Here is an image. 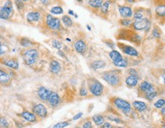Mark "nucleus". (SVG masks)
Wrapping results in <instances>:
<instances>
[{
  "mask_svg": "<svg viewBox=\"0 0 165 128\" xmlns=\"http://www.w3.org/2000/svg\"><path fill=\"white\" fill-rule=\"evenodd\" d=\"M118 9L120 15L123 18H130L133 15V9L131 8V7L127 6V5H123V6H119Z\"/></svg>",
  "mask_w": 165,
  "mask_h": 128,
  "instance_id": "nucleus-11",
  "label": "nucleus"
},
{
  "mask_svg": "<svg viewBox=\"0 0 165 128\" xmlns=\"http://www.w3.org/2000/svg\"><path fill=\"white\" fill-rule=\"evenodd\" d=\"M87 2L91 8H97L101 6L104 1H102V0H90V1H87Z\"/></svg>",
  "mask_w": 165,
  "mask_h": 128,
  "instance_id": "nucleus-25",
  "label": "nucleus"
},
{
  "mask_svg": "<svg viewBox=\"0 0 165 128\" xmlns=\"http://www.w3.org/2000/svg\"><path fill=\"white\" fill-rule=\"evenodd\" d=\"M155 12L157 14V16L159 17H164L165 15V5H160L156 8Z\"/></svg>",
  "mask_w": 165,
  "mask_h": 128,
  "instance_id": "nucleus-28",
  "label": "nucleus"
},
{
  "mask_svg": "<svg viewBox=\"0 0 165 128\" xmlns=\"http://www.w3.org/2000/svg\"><path fill=\"white\" fill-rule=\"evenodd\" d=\"M113 103L115 105L116 108L121 110L126 114H130L131 112V105H130V102L124 100V99L115 98H113Z\"/></svg>",
  "mask_w": 165,
  "mask_h": 128,
  "instance_id": "nucleus-3",
  "label": "nucleus"
},
{
  "mask_svg": "<svg viewBox=\"0 0 165 128\" xmlns=\"http://www.w3.org/2000/svg\"><path fill=\"white\" fill-rule=\"evenodd\" d=\"M139 91L144 93L145 95L155 91V90H154V86H153L151 83H150L149 82L147 81L142 82V83H140V85H139Z\"/></svg>",
  "mask_w": 165,
  "mask_h": 128,
  "instance_id": "nucleus-9",
  "label": "nucleus"
},
{
  "mask_svg": "<svg viewBox=\"0 0 165 128\" xmlns=\"http://www.w3.org/2000/svg\"><path fill=\"white\" fill-rule=\"evenodd\" d=\"M33 111L36 115H37L38 117H41V118H44L47 117V108L42 104H38L34 106L33 108Z\"/></svg>",
  "mask_w": 165,
  "mask_h": 128,
  "instance_id": "nucleus-10",
  "label": "nucleus"
},
{
  "mask_svg": "<svg viewBox=\"0 0 165 128\" xmlns=\"http://www.w3.org/2000/svg\"><path fill=\"white\" fill-rule=\"evenodd\" d=\"M0 126L2 128H8V122L7 120L3 117L0 118Z\"/></svg>",
  "mask_w": 165,
  "mask_h": 128,
  "instance_id": "nucleus-37",
  "label": "nucleus"
},
{
  "mask_svg": "<svg viewBox=\"0 0 165 128\" xmlns=\"http://www.w3.org/2000/svg\"><path fill=\"white\" fill-rule=\"evenodd\" d=\"M106 67V62L104 60H96L91 63V67L93 70H100V69L104 68Z\"/></svg>",
  "mask_w": 165,
  "mask_h": 128,
  "instance_id": "nucleus-22",
  "label": "nucleus"
},
{
  "mask_svg": "<svg viewBox=\"0 0 165 128\" xmlns=\"http://www.w3.org/2000/svg\"><path fill=\"white\" fill-rule=\"evenodd\" d=\"M75 50L80 54H84L87 50V45L83 40H78L74 44Z\"/></svg>",
  "mask_w": 165,
  "mask_h": 128,
  "instance_id": "nucleus-12",
  "label": "nucleus"
},
{
  "mask_svg": "<svg viewBox=\"0 0 165 128\" xmlns=\"http://www.w3.org/2000/svg\"><path fill=\"white\" fill-rule=\"evenodd\" d=\"M161 112H162V114H163V115H164V114H165V108H164V107L162 108Z\"/></svg>",
  "mask_w": 165,
  "mask_h": 128,
  "instance_id": "nucleus-49",
  "label": "nucleus"
},
{
  "mask_svg": "<svg viewBox=\"0 0 165 128\" xmlns=\"http://www.w3.org/2000/svg\"><path fill=\"white\" fill-rule=\"evenodd\" d=\"M62 21H63L64 25H66L68 28H70V27H72L73 25V21L69 15H64V16H63Z\"/></svg>",
  "mask_w": 165,
  "mask_h": 128,
  "instance_id": "nucleus-27",
  "label": "nucleus"
},
{
  "mask_svg": "<svg viewBox=\"0 0 165 128\" xmlns=\"http://www.w3.org/2000/svg\"><path fill=\"white\" fill-rule=\"evenodd\" d=\"M38 57V52L35 49H29L25 50L23 54V60L27 65H33L37 60Z\"/></svg>",
  "mask_w": 165,
  "mask_h": 128,
  "instance_id": "nucleus-4",
  "label": "nucleus"
},
{
  "mask_svg": "<svg viewBox=\"0 0 165 128\" xmlns=\"http://www.w3.org/2000/svg\"><path fill=\"white\" fill-rule=\"evenodd\" d=\"M157 95V92L154 91V92H152L148 93V94L145 95V98L148 101H153L156 98Z\"/></svg>",
  "mask_w": 165,
  "mask_h": 128,
  "instance_id": "nucleus-33",
  "label": "nucleus"
},
{
  "mask_svg": "<svg viewBox=\"0 0 165 128\" xmlns=\"http://www.w3.org/2000/svg\"><path fill=\"white\" fill-rule=\"evenodd\" d=\"M120 24L123 27H128L133 24V21L130 18H123L120 20Z\"/></svg>",
  "mask_w": 165,
  "mask_h": 128,
  "instance_id": "nucleus-32",
  "label": "nucleus"
},
{
  "mask_svg": "<svg viewBox=\"0 0 165 128\" xmlns=\"http://www.w3.org/2000/svg\"><path fill=\"white\" fill-rule=\"evenodd\" d=\"M20 44H21L23 47H30V46L32 45V42H31V41H29L28 39H27V38H23V39H21V41H20Z\"/></svg>",
  "mask_w": 165,
  "mask_h": 128,
  "instance_id": "nucleus-36",
  "label": "nucleus"
},
{
  "mask_svg": "<svg viewBox=\"0 0 165 128\" xmlns=\"http://www.w3.org/2000/svg\"><path fill=\"white\" fill-rule=\"evenodd\" d=\"M109 57L113 60V62H118L123 60L121 54L117 50H112L111 52H110V54H109Z\"/></svg>",
  "mask_w": 165,
  "mask_h": 128,
  "instance_id": "nucleus-23",
  "label": "nucleus"
},
{
  "mask_svg": "<svg viewBox=\"0 0 165 128\" xmlns=\"http://www.w3.org/2000/svg\"><path fill=\"white\" fill-rule=\"evenodd\" d=\"M41 18V15L39 11H31L27 15V20L28 22L32 23L38 21Z\"/></svg>",
  "mask_w": 165,
  "mask_h": 128,
  "instance_id": "nucleus-15",
  "label": "nucleus"
},
{
  "mask_svg": "<svg viewBox=\"0 0 165 128\" xmlns=\"http://www.w3.org/2000/svg\"><path fill=\"white\" fill-rule=\"evenodd\" d=\"M139 83V78L137 76H130L126 79V84L129 86V87H136Z\"/></svg>",
  "mask_w": 165,
  "mask_h": 128,
  "instance_id": "nucleus-16",
  "label": "nucleus"
},
{
  "mask_svg": "<svg viewBox=\"0 0 165 128\" xmlns=\"http://www.w3.org/2000/svg\"><path fill=\"white\" fill-rule=\"evenodd\" d=\"M151 21L148 18H143L141 20H136L133 22V27L136 31H143L150 27Z\"/></svg>",
  "mask_w": 165,
  "mask_h": 128,
  "instance_id": "nucleus-6",
  "label": "nucleus"
},
{
  "mask_svg": "<svg viewBox=\"0 0 165 128\" xmlns=\"http://www.w3.org/2000/svg\"><path fill=\"white\" fill-rule=\"evenodd\" d=\"M62 54L61 51H59V54ZM62 56H63V57H66L65 54H62Z\"/></svg>",
  "mask_w": 165,
  "mask_h": 128,
  "instance_id": "nucleus-50",
  "label": "nucleus"
},
{
  "mask_svg": "<svg viewBox=\"0 0 165 128\" xmlns=\"http://www.w3.org/2000/svg\"><path fill=\"white\" fill-rule=\"evenodd\" d=\"M15 5H16L17 8L18 10H21L24 6V4L22 1H15Z\"/></svg>",
  "mask_w": 165,
  "mask_h": 128,
  "instance_id": "nucleus-40",
  "label": "nucleus"
},
{
  "mask_svg": "<svg viewBox=\"0 0 165 128\" xmlns=\"http://www.w3.org/2000/svg\"><path fill=\"white\" fill-rule=\"evenodd\" d=\"M1 62L3 63L4 65L7 66L9 68L14 69V70H17L18 68V61L14 58H4Z\"/></svg>",
  "mask_w": 165,
  "mask_h": 128,
  "instance_id": "nucleus-14",
  "label": "nucleus"
},
{
  "mask_svg": "<svg viewBox=\"0 0 165 128\" xmlns=\"http://www.w3.org/2000/svg\"><path fill=\"white\" fill-rule=\"evenodd\" d=\"M153 35L155 37H160V36H161V32L159 31L157 28H154V29L153 30Z\"/></svg>",
  "mask_w": 165,
  "mask_h": 128,
  "instance_id": "nucleus-42",
  "label": "nucleus"
},
{
  "mask_svg": "<svg viewBox=\"0 0 165 128\" xmlns=\"http://www.w3.org/2000/svg\"><path fill=\"white\" fill-rule=\"evenodd\" d=\"M117 128H123V127H122V126H119V127H117Z\"/></svg>",
  "mask_w": 165,
  "mask_h": 128,
  "instance_id": "nucleus-52",
  "label": "nucleus"
},
{
  "mask_svg": "<svg viewBox=\"0 0 165 128\" xmlns=\"http://www.w3.org/2000/svg\"><path fill=\"white\" fill-rule=\"evenodd\" d=\"M82 116H83V113H82V112H79V113L76 114L75 115L74 117H73L72 120H78V119H80V118H81V117H82Z\"/></svg>",
  "mask_w": 165,
  "mask_h": 128,
  "instance_id": "nucleus-44",
  "label": "nucleus"
},
{
  "mask_svg": "<svg viewBox=\"0 0 165 128\" xmlns=\"http://www.w3.org/2000/svg\"><path fill=\"white\" fill-rule=\"evenodd\" d=\"M87 95V90L85 87H81L80 89V95L81 96H86Z\"/></svg>",
  "mask_w": 165,
  "mask_h": 128,
  "instance_id": "nucleus-41",
  "label": "nucleus"
},
{
  "mask_svg": "<svg viewBox=\"0 0 165 128\" xmlns=\"http://www.w3.org/2000/svg\"><path fill=\"white\" fill-rule=\"evenodd\" d=\"M110 2H108V1H106V2H103L102 5H101V6L100 7V11H101L103 14H104V15H106V14L108 12L109 7H110Z\"/></svg>",
  "mask_w": 165,
  "mask_h": 128,
  "instance_id": "nucleus-30",
  "label": "nucleus"
},
{
  "mask_svg": "<svg viewBox=\"0 0 165 128\" xmlns=\"http://www.w3.org/2000/svg\"><path fill=\"white\" fill-rule=\"evenodd\" d=\"M50 12L53 15H60L63 13V9L60 6H54L50 9Z\"/></svg>",
  "mask_w": 165,
  "mask_h": 128,
  "instance_id": "nucleus-31",
  "label": "nucleus"
},
{
  "mask_svg": "<svg viewBox=\"0 0 165 128\" xmlns=\"http://www.w3.org/2000/svg\"><path fill=\"white\" fill-rule=\"evenodd\" d=\"M21 116L24 119L28 122H35L37 120V117H36L34 114L31 113L29 111H24L21 114Z\"/></svg>",
  "mask_w": 165,
  "mask_h": 128,
  "instance_id": "nucleus-21",
  "label": "nucleus"
},
{
  "mask_svg": "<svg viewBox=\"0 0 165 128\" xmlns=\"http://www.w3.org/2000/svg\"><path fill=\"white\" fill-rule=\"evenodd\" d=\"M12 12H13L12 4L11 2L8 1L3 7L0 8V18L5 20L8 19L12 15Z\"/></svg>",
  "mask_w": 165,
  "mask_h": 128,
  "instance_id": "nucleus-5",
  "label": "nucleus"
},
{
  "mask_svg": "<svg viewBox=\"0 0 165 128\" xmlns=\"http://www.w3.org/2000/svg\"><path fill=\"white\" fill-rule=\"evenodd\" d=\"M100 128H114V127H113V126L111 124V123H108V122H106V123H104V124L101 125Z\"/></svg>",
  "mask_w": 165,
  "mask_h": 128,
  "instance_id": "nucleus-45",
  "label": "nucleus"
},
{
  "mask_svg": "<svg viewBox=\"0 0 165 128\" xmlns=\"http://www.w3.org/2000/svg\"><path fill=\"white\" fill-rule=\"evenodd\" d=\"M119 71L114 70L105 72L102 75L103 80L113 87H117V86H120L122 83V79Z\"/></svg>",
  "mask_w": 165,
  "mask_h": 128,
  "instance_id": "nucleus-1",
  "label": "nucleus"
},
{
  "mask_svg": "<svg viewBox=\"0 0 165 128\" xmlns=\"http://www.w3.org/2000/svg\"><path fill=\"white\" fill-rule=\"evenodd\" d=\"M69 14L70 15H75V14H74V12H73L72 10H69Z\"/></svg>",
  "mask_w": 165,
  "mask_h": 128,
  "instance_id": "nucleus-48",
  "label": "nucleus"
},
{
  "mask_svg": "<svg viewBox=\"0 0 165 128\" xmlns=\"http://www.w3.org/2000/svg\"><path fill=\"white\" fill-rule=\"evenodd\" d=\"M75 128H81V127H78V126H77V127H75Z\"/></svg>",
  "mask_w": 165,
  "mask_h": 128,
  "instance_id": "nucleus-54",
  "label": "nucleus"
},
{
  "mask_svg": "<svg viewBox=\"0 0 165 128\" xmlns=\"http://www.w3.org/2000/svg\"><path fill=\"white\" fill-rule=\"evenodd\" d=\"M118 46L120 48V50H121L125 54L132 56V57H139V54L137 51V50H136L134 47H131V46L125 45V44H121V43H118Z\"/></svg>",
  "mask_w": 165,
  "mask_h": 128,
  "instance_id": "nucleus-8",
  "label": "nucleus"
},
{
  "mask_svg": "<svg viewBox=\"0 0 165 128\" xmlns=\"http://www.w3.org/2000/svg\"><path fill=\"white\" fill-rule=\"evenodd\" d=\"M50 70L52 73L57 74L61 70V65L57 60H52L50 64Z\"/></svg>",
  "mask_w": 165,
  "mask_h": 128,
  "instance_id": "nucleus-18",
  "label": "nucleus"
},
{
  "mask_svg": "<svg viewBox=\"0 0 165 128\" xmlns=\"http://www.w3.org/2000/svg\"><path fill=\"white\" fill-rule=\"evenodd\" d=\"M87 86L89 91L94 96H100L104 92V86L94 78H90L87 80Z\"/></svg>",
  "mask_w": 165,
  "mask_h": 128,
  "instance_id": "nucleus-2",
  "label": "nucleus"
},
{
  "mask_svg": "<svg viewBox=\"0 0 165 128\" xmlns=\"http://www.w3.org/2000/svg\"><path fill=\"white\" fill-rule=\"evenodd\" d=\"M128 2H130V3H133V2H135V1H127Z\"/></svg>",
  "mask_w": 165,
  "mask_h": 128,
  "instance_id": "nucleus-51",
  "label": "nucleus"
},
{
  "mask_svg": "<svg viewBox=\"0 0 165 128\" xmlns=\"http://www.w3.org/2000/svg\"><path fill=\"white\" fill-rule=\"evenodd\" d=\"M69 125V123L68 121H63L55 124L53 126V128H64L68 126Z\"/></svg>",
  "mask_w": 165,
  "mask_h": 128,
  "instance_id": "nucleus-35",
  "label": "nucleus"
},
{
  "mask_svg": "<svg viewBox=\"0 0 165 128\" xmlns=\"http://www.w3.org/2000/svg\"><path fill=\"white\" fill-rule=\"evenodd\" d=\"M145 10H136L134 12V15H133V17L136 20H141L145 18Z\"/></svg>",
  "mask_w": 165,
  "mask_h": 128,
  "instance_id": "nucleus-26",
  "label": "nucleus"
},
{
  "mask_svg": "<svg viewBox=\"0 0 165 128\" xmlns=\"http://www.w3.org/2000/svg\"><path fill=\"white\" fill-rule=\"evenodd\" d=\"M83 128H93L92 124H91V121L89 120H87V121L84 122L83 123Z\"/></svg>",
  "mask_w": 165,
  "mask_h": 128,
  "instance_id": "nucleus-43",
  "label": "nucleus"
},
{
  "mask_svg": "<svg viewBox=\"0 0 165 128\" xmlns=\"http://www.w3.org/2000/svg\"><path fill=\"white\" fill-rule=\"evenodd\" d=\"M52 92L51 91H50L49 89H47V88L44 87V86H41L38 89V91H37V94L39 96L40 98L43 101H47L49 98V96H50V93Z\"/></svg>",
  "mask_w": 165,
  "mask_h": 128,
  "instance_id": "nucleus-13",
  "label": "nucleus"
},
{
  "mask_svg": "<svg viewBox=\"0 0 165 128\" xmlns=\"http://www.w3.org/2000/svg\"><path fill=\"white\" fill-rule=\"evenodd\" d=\"M129 73H130V75H132V76H137V71L133 70V69L129 70Z\"/></svg>",
  "mask_w": 165,
  "mask_h": 128,
  "instance_id": "nucleus-47",
  "label": "nucleus"
},
{
  "mask_svg": "<svg viewBox=\"0 0 165 128\" xmlns=\"http://www.w3.org/2000/svg\"><path fill=\"white\" fill-rule=\"evenodd\" d=\"M107 117H108V119H110V120L116 122V123H123V121H122L121 119L119 118V117H115V116H113V115H108V116H107Z\"/></svg>",
  "mask_w": 165,
  "mask_h": 128,
  "instance_id": "nucleus-38",
  "label": "nucleus"
},
{
  "mask_svg": "<svg viewBox=\"0 0 165 128\" xmlns=\"http://www.w3.org/2000/svg\"><path fill=\"white\" fill-rule=\"evenodd\" d=\"M52 45L55 48L58 49V50H60V49L63 47V44H62L60 41H58V40H54V41H53Z\"/></svg>",
  "mask_w": 165,
  "mask_h": 128,
  "instance_id": "nucleus-39",
  "label": "nucleus"
},
{
  "mask_svg": "<svg viewBox=\"0 0 165 128\" xmlns=\"http://www.w3.org/2000/svg\"><path fill=\"white\" fill-rule=\"evenodd\" d=\"M11 81V76L3 70L0 69V83L5 85L8 84Z\"/></svg>",
  "mask_w": 165,
  "mask_h": 128,
  "instance_id": "nucleus-19",
  "label": "nucleus"
},
{
  "mask_svg": "<svg viewBox=\"0 0 165 128\" xmlns=\"http://www.w3.org/2000/svg\"><path fill=\"white\" fill-rule=\"evenodd\" d=\"M133 106L136 111L140 112H143L147 109V105L145 102L140 101H135L133 102Z\"/></svg>",
  "mask_w": 165,
  "mask_h": 128,
  "instance_id": "nucleus-20",
  "label": "nucleus"
},
{
  "mask_svg": "<svg viewBox=\"0 0 165 128\" xmlns=\"http://www.w3.org/2000/svg\"><path fill=\"white\" fill-rule=\"evenodd\" d=\"M0 39H1V36H0ZM0 45H1V41H0Z\"/></svg>",
  "mask_w": 165,
  "mask_h": 128,
  "instance_id": "nucleus-53",
  "label": "nucleus"
},
{
  "mask_svg": "<svg viewBox=\"0 0 165 128\" xmlns=\"http://www.w3.org/2000/svg\"><path fill=\"white\" fill-rule=\"evenodd\" d=\"M113 64L116 66V67H123V68H126V67H128V65H129L127 60H126V59H123V60H121L120 61L113 62Z\"/></svg>",
  "mask_w": 165,
  "mask_h": 128,
  "instance_id": "nucleus-29",
  "label": "nucleus"
},
{
  "mask_svg": "<svg viewBox=\"0 0 165 128\" xmlns=\"http://www.w3.org/2000/svg\"><path fill=\"white\" fill-rule=\"evenodd\" d=\"M164 105H165L164 99L160 98V99H158V100L154 103V107H155L156 108H162L163 107H164Z\"/></svg>",
  "mask_w": 165,
  "mask_h": 128,
  "instance_id": "nucleus-34",
  "label": "nucleus"
},
{
  "mask_svg": "<svg viewBox=\"0 0 165 128\" xmlns=\"http://www.w3.org/2000/svg\"><path fill=\"white\" fill-rule=\"evenodd\" d=\"M105 43L109 47H110V48H113V47H114V44H113L112 41H110V40H107Z\"/></svg>",
  "mask_w": 165,
  "mask_h": 128,
  "instance_id": "nucleus-46",
  "label": "nucleus"
},
{
  "mask_svg": "<svg viewBox=\"0 0 165 128\" xmlns=\"http://www.w3.org/2000/svg\"><path fill=\"white\" fill-rule=\"evenodd\" d=\"M93 121L97 126H101L104 123V117L100 114H95L92 117Z\"/></svg>",
  "mask_w": 165,
  "mask_h": 128,
  "instance_id": "nucleus-24",
  "label": "nucleus"
},
{
  "mask_svg": "<svg viewBox=\"0 0 165 128\" xmlns=\"http://www.w3.org/2000/svg\"><path fill=\"white\" fill-rule=\"evenodd\" d=\"M47 26L53 30H60L61 28V22L58 18L52 16L51 15H47Z\"/></svg>",
  "mask_w": 165,
  "mask_h": 128,
  "instance_id": "nucleus-7",
  "label": "nucleus"
},
{
  "mask_svg": "<svg viewBox=\"0 0 165 128\" xmlns=\"http://www.w3.org/2000/svg\"><path fill=\"white\" fill-rule=\"evenodd\" d=\"M47 101L50 103V105H51L52 106H57L60 103V96H59V95L57 93L53 92H52L50 93Z\"/></svg>",
  "mask_w": 165,
  "mask_h": 128,
  "instance_id": "nucleus-17",
  "label": "nucleus"
}]
</instances>
